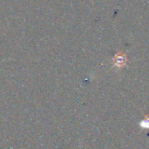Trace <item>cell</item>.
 Instances as JSON below:
<instances>
[{
    "label": "cell",
    "instance_id": "cell-1",
    "mask_svg": "<svg viewBox=\"0 0 149 149\" xmlns=\"http://www.w3.org/2000/svg\"><path fill=\"white\" fill-rule=\"evenodd\" d=\"M126 57L125 55L120 53L119 55H116L113 58L114 60V65H118V66H122L126 64Z\"/></svg>",
    "mask_w": 149,
    "mask_h": 149
}]
</instances>
